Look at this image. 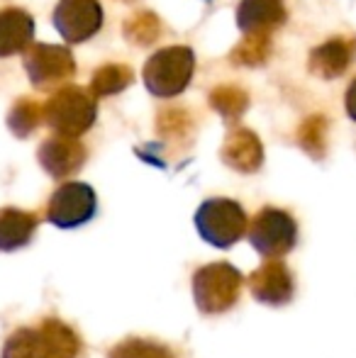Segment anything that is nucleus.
<instances>
[{
    "label": "nucleus",
    "instance_id": "obj_18",
    "mask_svg": "<svg viewBox=\"0 0 356 358\" xmlns=\"http://www.w3.org/2000/svg\"><path fill=\"white\" fill-rule=\"evenodd\" d=\"M108 358H176L169 346L149 339H124L110 349Z\"/></svg>",
    "mask_w": 356,
    "mask_h": 358
},
{
    "label": "nucleus",
    "instance_id": "obj_16",
    "mask_svg": "<svg viewBox=\"0 0 356 358\" xmlns=\"http://www.w3.org/2000/svg\"><path fill=\"white\" fill-rule=\"evenodd\" d=\"M32 17L24 10H3L0 13V57L17 54L32 42Z\"/></svg>",
    "mask_w": 356,
    "mask_h": 358
},
{
    "label": "nucleus",
    "instance_id": "obj_15",
    "mask_svg": "<svg viewBox=\"0 0 356 358\" xmlns=\"http://www.w3.org/2000/svg\"><path fill=\"white\" fill-rule=\"evenodd\" d=\"M37 229V215L24 210H0V251H17L27 246Z\"/></svg>",
    "mask_w": 356,
    "mask_h": 358
},
{
    "label": "nucleus",
    "instance_id": "obj_5",
    "mask_svg": "<svg viewBox=\"0 0 356 358\" xmlns=\"http://www.w3.org/2000/svg\"><path fill=\"white\" fill-rule=\"evenodd\" d=\"M44 120L59 134L81 137L95 120V103L81 88H64L49 98L44 105Z\"/></svg>",
    "mask_w": 356,
    "mask_h": 358
},
{
    "label": "nucleus",
    "instance_id": "obj_9",
    "mask_svg": "<svg viewBox=\"0 0 356 358\" xmlns=\"http://www.w3.org/2000/svg\"><path fill=\"white\" fill-rule=\"evenodd\" d=\"M54 22L66 42H83L103 24V10L95 0H62Z\"/></svg>",
    "mask_w": 356,
    "mask_h": 358
},
{
    "label": "nucleus",
    "instance_id": "obj_12",
    "mask_svg": "<svg viewBox=\"0 0 356 358\" xmlns=\"http://www.w3.org/2000/svg\"><path fill=\"white\" fill-rule=\"evenodd\" d=\"M237 20L247 34H269L285 20L283 0H242Z\"/></svg>",
    "mask_w": 356,
    "mask_h": 358
},
{
    "label": "nucleus",
    "instance_id": "obj_21",
    "mask_svg": "<svg viewBox=\"0 0 356 358\" xmlns=\"http://www.w3.org/2000/svg\"><path fill=\"white\" fill-rule=\"evenodd\" d=\"M213 108L218 110L222 117L234 120L244 113V108H247V95H244L239 88L225 85V88H218L213 93Z\"/></svg>",
    "mask_w": 356,
    "mask_h": 358
},
{
    "label": "nucleus",
    "instance_id": "obj_11",
    "mask_svg": "<svg viewBox=\"0 0 356 358\" xmlns=\"http://www.w3.org/2000/svg\"><path fill=\"white\" fill-rule=\"evenodd\" d=\"M83 161H86V149H83V144L76 137H69V134L49 137L47 142L39 146V164L54 178L73 176L83 166Z\"/></svg>",
    "mask_w": 356,
    "mask_h": 358
},
{
    "label": "nucleus",
    "instance_id": "obj_2",
    "mask_svg": "<svg viewBox=\"0 0 356 358\" xmlns=\"http://www.w3.org/2000/svg\"><path fill=\"white\" fill-rule=\"evenodd\" d=\"M244 275L227 261L208 264L193 275V300L203 315H222L237 305Z\"/></svg>",
    "mask_w": 356,
    "mask_h": 358
},
{
    "label": "nucleus",
    "instance_id": "obj_3",
    "mask_svg": "<svg viewBox=\"0 0 356 358\" xmlns=\"http://www.w3.org/2000/svg\"><path fill=\"white\" fill-rule=\"evenodd\" d=\"M195 229L208 244L218 249H229L244 236L249 222L239 203L227 198H213L205 200L195 213Z\"/></svg>",
    "mask_w": 356,
    "mask_h": 358
},
{
    "label": "nucleus",
    "instance_id": "obj_17",
    "mask_svg": "<svg viewBox=\"0 0 356 358\" xmlns=\"http://www.w3.org/2000/svg\"><path fill=\"white\" fill-rule=\"evenodd\" d=\"M42 120H44V105L32 98H22L15 103L8 124L17 137H27V134H32L39 127Z\"/></svg>",
    "mask_w": 356,
    "mask_h": 358
},
{
    "label": "nucleus",
    "instance_id": "obj_7",
    "mask_svg": "<svg viewBox=\"0 0 356 358\" xmlns=\"http://www.w3.org/2000/svg\"><path fill=\"white\" fill-rule=\"evenodd\" d=\"M95 215V193L86 183H64L49 198L47 220L62 229L86 224Z\"/></svg>",
    "mask_w": 356,
    "mask_h": 358
},
{
    "label": "nucleus",
    "instance_id": "obj_20",
    "mask_svg": "<svg viewBox=\"0 0 356 358\" xmlns=\"http://www.w3.org/2000/svg\"><path fill=\"white\" fill-rule=\"evenodd\" d=\"M124 34H127V39H132L134 44H152L154 39L162 34V22H159L157 15L139 13L127 20Z\"/></svg>",
    "mask_w": 356,
    "mask_h": 358
},
{
    "label": "nucleus",
    "instance_id": "obj_14",
    "mask_svg": "<svg viewBox=\"0 0 356 358\" xmlns=\"http://www.w3.org/2000/svg\"><path fill=\"white\" fill-rule=\"evenodd\" d=\"M356 57V39H329L322 47H318L310 57V71L322 76V78H332L347 71V66Z\"/></svg>",
    "mask_w": 356,
    "mask_h": 358
},
{
    "label": "nucleus",
    "instance_id": "obj_23",
    "mask_svg": "<svg viewBox=\"0 0 356 358\" xmlns=\"http://www.w3.org/2000/svg\"><path fill=\"white\" fill-rule=\"evenodd\" d=\"M271 52L269 34H247L242 44L234 49V62L239 64H264Z\"/></svg>",
    "mask_w": 356,
    "mask_h": 358
},
{
    "label": "nucleus",
    "instance_id": "obj_1",
    "mask_svg": "<svg viewBox=\"0 0 356 358\" xmlns=\"http://www.w3.org/2000/svg\"><path fill=\"white\" fill-rule=\"evenodd\" d=\"M81 336L62 320L37 322L32 327H20L5 339L0 358H78Z\"/></svg>",
    "mask_w": 356,
    "mask_h": 358
},
{
    "label": "nucleus",
    "instance_id": "obj_6",
    "mask_svg": "<svg viewBox=\"0 0 356 358\" xmlns=\"http://www.w3.org/2000/svg\"><path fill=\"white\" fill-rule=\"evenodd\" d=\"M190 76H193V54L185 47L162 49L149 59L147 69H144V80H147L149 90L162 98L178 95L188 85Z\"/></svg>",
    "mask_w": 356,
    "mask_h": 358
},
{
    "label": "nucleus",
    "instance_id": "obj_22",
    "mask_svg": "<svg viewBox=\"0 0 356 358\" xmlns=\"http://www.w3.org/2000/svg\"><path fill=\"white\" fill-rule=\"evenodd\" d=\"M325 139H327V122H325V117H310L300 127V144L315 159H320L325 154V146H327Z\"/></svg>",
    "mask_w": 356,
    "mask_h": 358
},
{
    "label": "nucleus",
    "instance_id": "obj_8",
    "mask_svg": "<svg viewBox=\"0 0 356 358\" xmlns=\"http://www.w3.org/2000/svg\"><path fill=\"white\" fill-rule=\"evenodd\" d=\"M24 66L37 88L49 90L64 85L73 76V57L64 47L37 44L24 57Z\"/></svg>",
    "mask_w": 356,
    "mask_h": 358
},
{
    "label": "nucleus",
    "instance_id": "obj_24",
    "mask_svg": "<svg viewBox=\"0 0 356 358\" xmlns=\"http://www.w3.org/2000/svg\"><path fill=\"white\" fill-rule=\"evenodd\" d=\"M347 110H349V115L356 120V80L349 85V90H347Z\"/></svg>",
    "mask_w": 356,
    "mask_h": 358
},
{
    "label": "nucleus",
    "instance_id": "obj_4",
    "mask_svg": "<svg viewBox=\"0 0 356 358\" xmlns=\"http://www.w3.org/2000/svg\"><path fill=\"white\" fill-rule=\"evenodd\" d=\"M249 241L266 259H280L293 251L298 241V224L285 210L264 208L249 227Z\"/></svg>",
    "mask_w": 356,
    "mask_h": 358
},
{
    "label": "nucleus",
    "instance_id": "obj_10",
    "mask_svg": "<svg viewBox=\"0 0 356 358\" xmlns=\"http://www.w3.org/2000/svg\"><path fill=\"white\" fill-rule=\"evenodd\" d=\"M249 290H252V295L257 297L259 302H264V305L280 307L293 300L295 280L288 266H285L283 261L273 259V261H266L262 268H257L249 275Z\"/></svg>",
    "mask_w": 356,
    "mask_h": 358
},
{
    "label": "nucleus",
    "instance_id": "obj_19",
    "mask_svg": "<svg viewBox=\"0 0 356 358\" xmlns=\"http://www.w3.org/2000/svg\"><path fill=\"white\" fill-rule=\"evenodd\" d=\"M129 80H132V71L122 64H110L103 66L100 71L93 76V93L95 95H113L118 90L127 88Z\"/></svg>",
    "mask_w": 356,
    "mask_h": 358
},
{
    "label": "nucleus",
    "instance_id": "obj_13",
    "mask_svg": "<svg viewBox=\"0 0 356 358\" xmlns=\"http://www.w3.org/2000/svg\"><path fill=\"white\" fill-rule=\"evenodd\" d=\"M222 159L227 166H232L234 171L242 173H254L262 166L264 149L262 142L254 132L249 129H237L227 137V142L222 146Z\"/></svg>",
    "mask_w": 356,
    "mask_h": 358
}]
</instances>
